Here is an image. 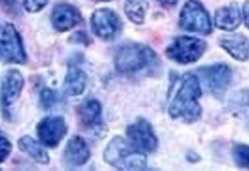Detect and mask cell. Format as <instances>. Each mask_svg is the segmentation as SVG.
<instances>
[{
	"label": "cell",
	"mask_w": 249,
	"mask_h": 171,
	"mask_svg": "<svg viewBox=\"0 0 249 171\" xmlns=\"http://www.w3.org/2000/svg\"><path fill=\"white\" fill-rule=\"evenodd\" d=\"M179 24L181 29L186 32L210 34L213 30V24L208 12L197 0H189L183 6L180 13Z\"/></svg>",
	"instance_id": "cell-6"
},
{
	"label": "cell",
	"mask_w": 249,
	"mask_h": 171,
	"mask_svg": "<svg viewBox=\"0 0 249 171\" xmlns=\"http://www.w3.org/2000/svg\"><path fill=\"white\" fill-rule=\"evenodd\" d=\"M214 26L218 29L225 30V32H233L236 28L240 26L242 17L241 12L239 9L238 5L231 4L230 6H225V7L218 8L214 13Z\"/></svg>",
	"instance_id": "cell-16"
},
{
	"label": "cell",
	"mask_w": 249,
	"mask_h": 171,
	"mask_svg": "<svg viewBox=\"0 0 249 171\" xmlns=\"http://www.w3.org/2000/svg\"><path fill=\"white\" fill-rule=\"evenodd\" d=\"M158 63L157 56L149 46L128 44L118 50L114 64L118 72L135 74L155 67Z\"/></svg>",
	"instance_id": "cell-3"
},
{
	"label": "cell",
	"mask_w": 249,
	"mask_h": 171,
	"mask_svg": "<svg viewBox=\"0 0 249 171\" xmlns=\"http://www.w3.org/2000/svg\"><path fill=\"white\" fill-rule=\"evenodd\" d=\"M207 50V43L191 36L177 37L169 48L166 56L178 64H192L197 61Z\"/></svg>",
	"instance_id": "cell-5"
},
{
	"label": "cell",
	"mask_w": 249,
	"mask_h": 171,
	"mask_svg": "<svg viewBox=\"0 0 249 171\" xmlns=\"http://www.w3.org/2000/svg\"><path fill=\"white\" fill-rule=\"evenodd\" d=\"M90 151L88 145L81 136H73L67 142L64 152V162L68 168H77L88 162Z\"/></svg>",
	"instance_id": "cell-14"
},
{
	"label": "cell",
	"mask_w": 249,
	"mask_h": 171,
	"mask_svg": "<svg viewBox=\"0 0 249 171\" xmlns=\"http://www.w3.org/2000/svg\"><path fill=\"white\" fill-rule=\"evenodd\" d=\"M219 44L231 57L239 61H246L249 58V41L241 34H232L220 38Z\"/></svg>",
	"instance_id": "cell-15"
},
{
	"label": "cell",
	"mask_w": 249,
	"mask_h": 171,
	"mask_svg": "<svg viewBox=\"0 0 249 171\" xmlns=\"http://www.w3.org/2000/svg\"><path fill=\"white\" fill-rule=\"evenodd\" d=\"M198 74L203 77L208 89L219 96L226 92L232 80V71L225 64H214L198 68Z\"/></svg>",
	"instance_id": "cell-8"
},
{
	"label": "cell",
	"mask_w": 249,
	"mask_h": 171,
	"mask_svg": "<svg viewBox=\"0 0 249 171\" xmlns=\"http://www.w3.org/2000/svg\"><path fill=\"white\" fill-rule=\"evenodd\" d=\"M71 39H73V41H75L76 43H83V44H89V43H90V39H89L88 35H87V34L83 33V32L75 33Z\"/></svg>",
	"instance_id": "cell-25"
},
{
	"label": "cell",
	"mask_w": 249,
	"mask_h": 171,
	"mask_svg": "<svg viewBox=\"0 0 249 171\" xmlns=\"http://www.w3.org/2000/svg\"><path fill=\"white\" fill-rule=\"evenodd\" d=\"M0 8L6 14L11 17H18L20 15V7H18V0H0Z\"/></svg>",
	"instance_id": "cell-21"
},
{
	"label": "cell",
	"mask_w": 249,
	"mask_h": 171,
	"mask_svg": "<svg viewBox=\"0 0 249 171\" xmlns=\"http://www.w3.org/2000/svg\"><path fill=\"white\" fill-rule=\"evenodd\" d=\"M40 102H42V105L46 110L51 109L55 104V102H57L55 93L49 88L43 89V92L40 93Z\"/></svg>",
	"instance_id": "cell-22"
},
{
	"label": "cell",
	"mask_w": 249,
	"mask_h": 171,
	"mask_svg": "<svg viewBox=\"0 0 249 171\" xmlns=\"http://www.w3.org/2000/svg\"><path fill=\"white\" fill-rule=\"evenodd\" d=\"M127 136L133 145L144 152H155L158 147V140L151 124L145 119H139L130 124L126 130Z\"/></svg>",
	"instance_id": "cell-9"
},
{
	"label": "cell",
	"mask_w": 249,
	"mask_h": 171,
	"mask_svg": "<svg viewBox=\"0 0 249 171\" xmlns=\"http://www.w3.org/2000/svg\"><path fill=\"white\" fill-rule=\"evenodd\" d=\"M201 95L202 90L197 77L194 74H186L170 104L171 117L174 119L180 118L188 123L197 120L201 117V105L198 103Z\"/></svg>",
	"instance_id": "cell-1"
},
{
	"label": "cell",
	"mask_w": 249,
	"mask_h": 171,
	"mask_svg": "<svg viewBox=\"0 0 249 171\" xmlns=\"http://www.w3.org/2000/svg\"><path fill=\"white\" fill-rule=\"evenodd\" d=\"M79 116L82 126L92 133L101 132L103 129L102 105L97 99H87L81 104Z\"/></svg>",
	"instance_id": "cell-13"
},
{
	"label": "cell",
	"mask_w": 249,
	"mask_h": 171,
	"mask_svg": "<svg viewBox=\"0 0 249 171\" xmlns=\"http://www.w3.org/2000/svg\"><path fill=\"white\" fill-rule=\"evenodd\" d=\"M87 87V74L77 66H70L65 77V93L68 96H79Z\"/></svg>",
	"instance_id": "cell-17"
},
{
	"label": "cell",
	"mask_w": 249,
	"mask_h": 171,
	"mask_svg": "<svg viewBox=\"0 0 249 171\" xmlns=\"http://www.w3.org/2000/svg\"><path fill=\"white\" fill-rule=\"evenodd\" d=\"M50 0H24V8L30 13H37L42 11L46 5L49 4Z\"/></svg>",
	"instance_id": "cell-23"
},
{
	"label": "cell",
	"mask_w": 249,
	"mask_h": 171,
	"mask_svg": "<svg viewBox=\"0 0 249 171\" xmlns=\"http://www.w3.org/2000/svg\"><path fill=\"white\" fill-rule=\"evenodd\" d=\"M232 156L235 164L240 168L249 169V146L235 144L232 148Z\"/></svg>",
	"instance_id": "cell-20"
},
{
	"label": "cell",
	"mask_w": 249,
	"mask_h": 171,
	"mask_svg": "<svg viewBox=\"0 0 249 171\" xmlns=\"http://www.w3.org/2000/svg\"><path fill=\"white\" fill-rule=\"evenodd\" d=\"M51 20L58 32H67L81 22V13L74 6L62 2L53 8Z\"/></svg>",
	"instance_id": "cell-12"
},
{
	"label": "cell",
	"mask_w": 249,
	"mask_h": 171,
	"mask_svg": "<svg viewBox=\"0 0 249 171\" xmlns=\"http://www.w3.org/2000/svg\"><path fill=\"white\" fill-rule=\"evenodd\" d=\"M158 2L165 7H172V6L178 4L179 0H158Z\"/></svg>",
	"instance_id": "cell-27"
},
{
	"label": "cell",
	"mask_w": 249,
	"mask_h": 171,
	"mask_svg": "<svg viewBox=\"0 0 249 171\" xmlns=\"http://www.w3.org/2000/svg\"><path fill=\"white\" fill-rule=\"evenodd\" d=\"M96 1H110V0H96Z\"/></svg>",
	"instance_id": "cell-28"
},
{
	"label": "cell",
	"mask_w": 249,
	"mask_h": 171,
	"mask_svg": "<svg viewBox=\"0 0 249 171\" xmlns=\"http://www.w3.org/2000/svg\"><path fill=\"white\" fill-rule=\"evenodd\" d=\"M24 86L23 76L18 70H9L4 77L1 85V103L4 108L11 107L18 101Z\"/></svg>",
	"instance_id": "cell-11"
},
{
	"label": "cell",
	"mask_w": 249,
	"mask_h": 171,
	"mask_svg": "<svg viewBox=\"0 0 249 171\" xmlns=\"http://www.w3.org/2000/svg\"><path fill=\"white\" fill-rule=\"evenodd\" d=\"M12 152L11 141L5 136L0 135V163H2L9 156Z\"/></svg>",
	"instance_id": "cell-24"
},
{
	"label": "cell",
	"mask_w": 249,
	"mask_h": 171,
	"mask_svg": "<svg viewBox=\"0 0 249 171\" xmlns=\"http://www.w3.org/2000/svg\"><path fill=\"white\" fill-rule=\"evenodd\" d=\"M0 60L6 64H24L27 60L20 34L7 22H0Z\"/></svg>",
	"instance_id": "cell-4"
},
{
	"label": "cell",
	"mask_w": 249,
	"mask_h": 171,
	"mask_svg": "<svg viewBox=\"0 0 249 171\" xmlns=\"http://www.w3.org/2000/svg\"><path fill=\"white\" fill-rule=\"evenodd\" d=\"M148 4L143 0H136V1H130L126 4V12L127 17L132 22L136 24H142L144 21L145 13H147Z\"/></svg>",
	"instance_id": "cell-19"
},
{
	"label": "cell",
	"mask_w": 249,
	"mask_h": 171,
	"mask_svg": "<svg viewBox=\"0 0 249 171\" xmlns=\"http://www.w3.org/2000/svg\"><path fill=\"white\" fill-rule=\"evenodd\" d=\"M91 27L96 36L105 41H111L120 34L123 22L116 12L108 8H101L92 14Z\"/></svg>",
	"instance_id": "cell-7"
},
{
	"label": "cell",
	"mask_w": 249,
	"mask_h": 171,
	"mask_svg": "<svg viewBox=\"0 0 249 171\" xmlns=\"http://www.w3.org/2000/svg\"><path fill=\"white\" fill-rule=\"evenodd\" d=\"M18 145L23 153H26L28 156L35 160L36 162L40 164H48L50 162V157L46 149L43 147L42 144H39L37 140L31 138V136H22L18 140Z\"/></svg>",
	"instance_id": "cell-18"
},
{
	"label": "cell",
	"mask_w": 249,
	"mask_h": 171,
	"mask_svg": "<svg viewBox=\"0 0 249 171\" xmlns=\"http://www.w3.org/2000/svg\"><path fill=\"white\" fill-rule=\"evenodd\" d=\"M103 155L105 162L120 170H141L147 167L144 153L123 136H114Z\"/></svg>",
	"instance_id": "cell-2"
},
{
	"label": "cell",
	"mask_w": 249,
	"mask_h": 171,
	"mask_svg": "<svg viewBox=\"0 0 249 171\" xmlns=\"http://www.w3.org/2000/svg\"><path fill=\"white\" fill-rule=\"evenodd\" d=\"M242 15H244L246 27L249 29V0H247L244 4V7H242Z\"/></svg>",
	"instance_id": "cell-26"
},
{
	"label": "cell",
	"mask_w": 249,
	"mask_h": 171,
	"mask_svg": "<svg viewBox=\"0 0 249 171\" xmlns=\"http://www.w3.org/2000/svg\"><path fill=\"white\" fill-rule=\"evenodd\" d=\"M37 133L43 145L57 147L67 133V126L64 118L59 116L45 117L37 126Z\"/></svg>",
	"instance_id": "cell-10"
}]
</instances>
